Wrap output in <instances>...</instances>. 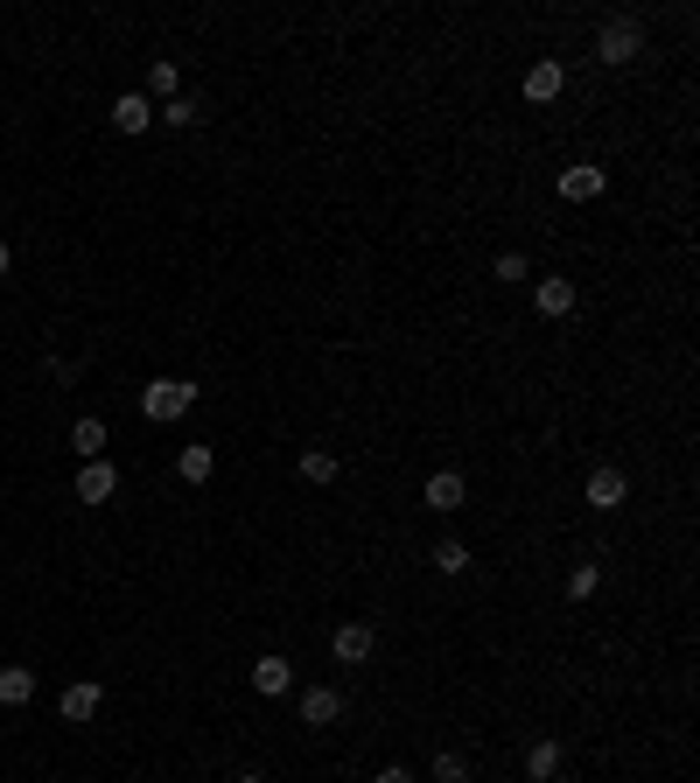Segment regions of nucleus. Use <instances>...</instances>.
I'll list each match as a JSON object with an SVG mask.
<instances>
[{
    "instance_id": "9b49d317",
    "label": "nucleus",
    "mask_w": 700,
    "mask_h": 783,
    "mask_svg": "<svg viewBox=\"0 0 700 783\" xmlns=\"http://www.w3.org/2000/svg\"><path fill=\"white\" fill-rule=\"evenodd\" d=\"M330 651H336V664H365V658L378 651V629H371V623H344V629L330 637Z\"/></svg>"
},
{
    "instance_id": "bb28decb",
    "label": "nucleus",
    "mask_w": 700,
    "mask_h": 783,
    "mask_svg": "<svg viewBox=\"0 0 700 783\" xmlns=\"http://www.w3.org/2000/svg\"><path fill=\"white\" fill-rule=\"evenodd\" d=\"M238 783H267V776H238Z\"/></svg>"
},
{
    "instance_id": "f8f14e48",
    "label": "nucleus",
    "mask_w": 700,
    "mask_h": 783,
    "mask_svg": "<svg viewBox=\"0 0 700 783\" xmlns=\"http://www.w3.org/2000/svg\"><path fill=\"white\" fill-rule=\"evenodd\" d=\"M421 496H427V511H463V496H469V483L456 469H434L427 483H421Z\"/></svg>"
},
{
    "instance_id": "0eeeda50",
    "label": "nucleus",
    "mask_w": 700,
    "mask_h": 783,
    "mask_svg": "<svg viewBox=\"0 0 700 783\" xmlns=\"http://www.w3.org/2000/svg\"><path fill=\"white\" fill-rule=\"evenodd\" d=\"M575 280H560V273H546V280H533V309L546 315V322H560V315H575Z\"/></svg>"
},
{
    "instance_id": "20e7f679",
    "label": "nucleus",
    "mask_w": 700,
    "mask_h": 783,
    "mask_svg": "<svg viewBox=\"0 0 700 783\" xmlns=\"http://www.w3.org/2000/svg\"><path fill=\"white\" fill-rule=\"evenodd\" d=\"M245 679H253V693H259V700H280V693H295V664L280 658V651L253 658V672H245Z\"/></svg>"
},
{
    "instance_id": "7ed1b4c3",
    "label": "nucleus",
    "mask_w": 700,
    "mask_h": 783,
    "mask_svg": "<svg viewBox=\"0 0 700 783\" xmlns=\"http://www.w3.org/2000/svg\"><path fill=\"white\" fill-rule=\"evenodd\" d=\"M295 714H301V728H336V720H344V693H336V685H301Z\"/></svg>"
},
{
    "instance_id": "6ab92c4d",
    "label": "nucleus",
    "mask_w": 700,
    "mask_h": 783,
    "mask_svg": "<svg viewBox=\"0 0 700 783\" xmlns=\"http://www.w3.org/2000/svg\"><path fill=\"white\" fill-rule=\"evenodd\" d=\"M70 448H78L85 462H99V455H105V420H99V413H85L78 427H70Z\"/></svg>"
},
{
    "instance_id": "4be33fe9",
    "label": "nucleus",
    "mask_w": 700,
    "mask_h": 783,
    "mask_svg": "<svg viewBox=\"0 0 700 783\" xmlns=\"http://www.w3.org/2000/svg\"><path fill=\"white\" fill-rule=\"evenodd\" d=\"M434 783H469V762L456 749H442V756H434Z\"/></svg>"
},
{
    "instance_id": "9d476101",
    "label": "nucleus",
    "mask_w": 700,
    "mask_h": 783,
    "mask_svg": "<svg viewBox=\"0 0 700 783\" xmlns=\"http://www.w3.org/2000/svg\"><path fill=\"white\" fill-rule=\"evenodd\" d=\"M602 189H610V176H602L596 161H575V168H560V197H567V203H596Z\"/></svg>"
},
{
    "instance_id": "ddd939ff",
    "label": "nucleus",
    "mask_w": 700,
    "mask_h": 783,
    "mask_svg": "<svg viewBox=\"0 0 700 783\" xmlns=\"http://www.w3.org/2000/svg\"><path fill=\"white\" fill-rule=\"evenodd\" d=\"M112 126H120V133H147V126H155V105H147V91H126V99H112Z\"/></svg>"
},
{
    "instance_id": "dca6fc26",
    "label": "nucleus",
    "mask_w": 700,
    "mask_h": 783,
    "mask_svg": "<svg viewBox=\"0 0 700 783\" xmlns=\"http://www.w3.org/2000/svg\"><path fill=\"white\" fill-rule=\"evenodd\" d=\"M35 700V672L29 664H0V706H29Z\"/></svg>"
},
{
    "instance_id": "39448f33",
    "label": "nucleus",
    "mask_w": 700,
    "mask_h": 783,
    "mask_svg": "<svg viewBox=\"0 0 700 783\" xmlns=\"http://www.w3.org/2000/svg\"><path fill=\"white\" fill-rule=\"evenodd\" d=\"M581 496H589L596 511H623V496H631V476L602 462V469H589V483H581Z\"/></svg>"
},
{
    "instance_id": "f03ea898",
    "label": "nucleus",
    "mask_w": 700,
    "mask_h": 783,
    "mask_svg": "<svg viewBox=\"0 0 700 783\" xmlns=\"http://www.w3.org/2000/svg\"><path fill=\"white\" fill-rule=\"evenodd\" d=\"M637 56H645V22H637V14H610V22L596 29V64L623 70V64H637Z\"/></svg>"
},
{
    "instance_id": "f257e3e1",
    "label": "nucleus",
    "mask_w": 700,
    "mask_h": 783,
    "mask_svg": "<svg viewBox=\"0 0 700 783\" xmlns=\"http://www.w3.org/2000/svg\"><path fill=\"white\" fill-rule=\"evenodd\" d=\"M197 399H203V385H189V378H147V385H141V420L168 427V420H182Z\"/></svg>"
},
{
    "instance_id": "1a4fd4ad",
    "label": "nucleus",
    "mask_w": 700,
    "mask_h": 783,
    "mask_svg": "<svg viewBox=\"0 0 700 783\" xmlns=\"http://www.w3.org/2000/svg\"><path fill=\"white\" fill-rule=\"evenodd\" d=\"M560 91H567V70L554 64V56H540V64L525 70V105H554Z\"/></svg>"
},
{
    "instance_id": "412c9836",
    "label": "nucleus",
    "mask_w": 700,
    "mask_h": 783,
    "mask_svg": "<svg viewBox=\"0 0 700 783\" xmlns=\"http://www.w3.org/2000/svg\"><path fill=\"white\" fill-rule=\"evenodd\" d=\"M463 567H469L463 539H434V574H463Z\"/></svg>"
},
{
    "instance_id": "2eb2a0df",
    "label": "nucleus",
    "mask_w": 700,
    "mask_h": 783,
    "mask_svg": "<svg viewBox=\"0 0 700 783\" xmlns=\"http://www.w3.org/2000/svg\"><path fill=\"white\" fill-rule=\"evenodd\" d=\"M176 476H182V483H211V476H218V455H211V441H189V448L176 455Z\"/></svg>"
},
{
    "instance_id": "aec40b11",
    "label": "nucleus",
    "mask_w": 700,
    "mask_h": 783,
    "mask_svg": "<svg viewBox=\"0 0 700 783\" xmlns=\"http://www.w3.org/2000/svg\"><path fill=\"white\" fill-rule=\"evenodd\" d=\"M155 120H162V126H197V120H203V99H189V91H176L168 105H155Z\"/></svg>"
},
{
    "instance_id": "4468645a",
    "label": "nucleus",
    "mask_w": 700,
    "mask_h": 783,
    "mask_svg": "<svg viewBox=\"0 0 700 783\" xmlns=\"http://www.w3.org/2000/svg\"><path fill=\"white\" fill-rule=\"evenodd\" d=\"M560 770H567L560 741H533V749H525V776L533 783H560Z\"/></svg>"
},
{
    "instance_id": "5701e85b",
    "label": "nucleus",
    "mask_w": 700,
    "mask_h": 783,
    "mask_svg": "<svg viewBox=\"0 0 700 783\" xmlns=\"http://www.w3.org/2000/svg\"><path fill=\"white\" fill-rule=\"evenodd\" d=\"M596 588H602V567H575V574H567V595L575 602H589Z\"/></svg>"
},
{
    "instance_id": "a878e982",
    "label": "nucleus",
    "mask_w": 700,
    "mask_h": 783,
    "mask_svg": "<svg viewBox=\"0 0 700 783\" xmlns=\"http://www.w3.org/2000/svg\"><path fill=\"white\" fill-rule=\"evenodd\" d=\"M8 266H14V253H8V238H0V273H8Z\"/></svg>"
},
{
    "instance_id": "423d86ee",
    "label": "nucleus",
    "mask_w": 700,
    "mask_h": 783,
    "mask_svg": "<svg viewBox=\"0 0 700 783\" xmlns=\"http://www.w3.org/2000/svg\"><path fill=\"white\" fill-rule=\"evenodd\" d=\"M56 706H64V720H70V728H85V720H99L105 685H99V679H78V685H64V700H56Z\"/></svg>"
},
{
    "instance_id": "393cba45",
    "label": "nucleus",
    "mask_w": 700,
    "mask_h": 783,
    "mask_svg": "<svg viewBox=\"0 0 700 783\" xmlns=\"http://www.w3.org/2000/svg\"><path fill=\"white\" fill-rule=\"evenodd\" d=\"M371 783H413V770H407V762H386V770H378Z\"/></svg>"
},
{
    "instance_id": "a211bd4d",
    "label": "nucleus",
    "mask_w": 700,
    "mask_h": 783,
    "mask_svg": "<svg viewBox=\"0 0 700 783\" xmlns=\"http://www.w3.org/2000/svg\"><path fill=\"white\" fill-rule=\"evenodd\" d=\"M176 91H182V70H176V64H162V56H155V64H147V105H168V99H176Z\"/></svg>"
},
{
    "instance_id": "b1692460",
    "label": "nucleus",
    "mask_w": 700,
    "mask_h": 783,
    "mask_svg": "<svg viewBox=\"0 0 700 783\" xmlns=\"http://www.w3.org/2000/svg\"><path fill=\"white\" fill-rule=\"evenodd\" d=\"M490 273H498V280H533V259H525V253H498Z\"/></svg>"
},
{
    "instance_id": "6e6552de",
    "label": "nucleus",
    "mask_w": 700,
    "mask_h": 783,
    "mask_svg": "<svg viewBox=\"0 0 700 783\" xmlns=\"http://www.w3.org/2000/svg\"><path fill=\"white\" fill-rule=\"evenodd\" d=\"M112 496H120V469L99 455V462L78 469V504H112Z\"/></svg>"
},
{
    "instance_id": "f3484780",
    "label": "nucleus",
    "mask_w": 700,
    "mask_h": 783,
    "mask_svg": "<svg viewBox=\"0 0 700 783\" xmlns=\"http://www.w3.org/2000/svg\"><path fill=\"white\" fill-rule=\"evenodd\" d=\"M301 483H336V476H344V462H336V455L330 448H301Z\"/></svg>"
}]
</instances>
